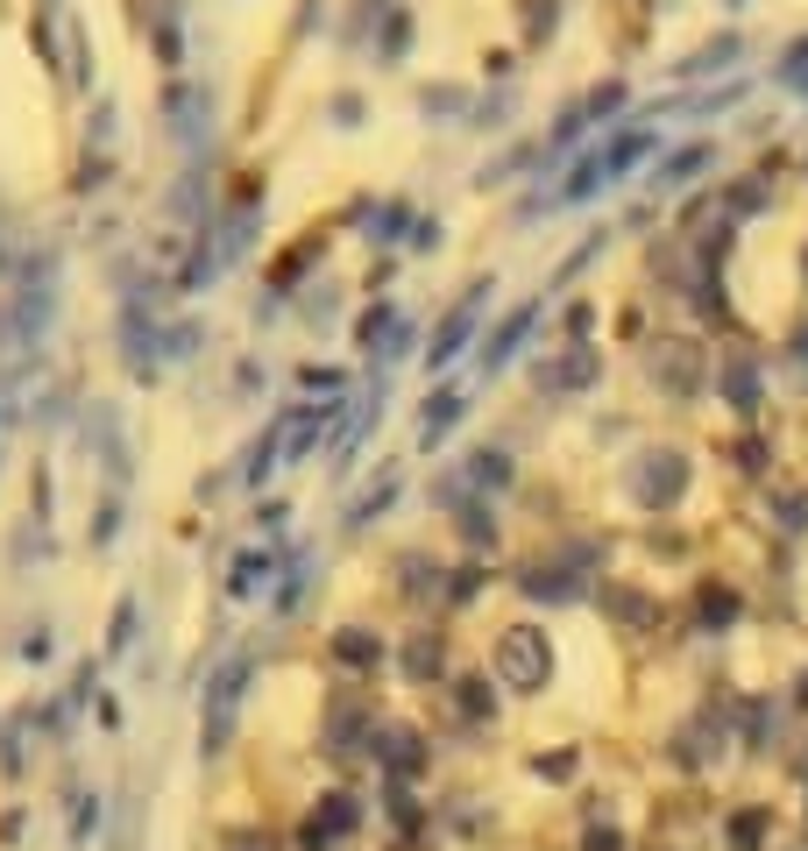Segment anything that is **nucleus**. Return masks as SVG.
Wrapping results in <instances>:
<instances>
[{"label": "nucleus", "mask_w": 808, "mask_h": 851, "mask_svg": "<svg viewBox=\"0 0 808 851\" xmlns=\"http://www.w3.org/2000/svg\"><path fill=\"white\" fill-rule=\"evenodd\" d=\"M404 50H412V14H391V22H383V43H377V65H397Z\"/></svg>", "instance_id": "nucleus-9"}, {"label": "nucleus", "mask_w": 808, "mask_h": 851, "mask_svg": "<svg viewBox=\"0 0 808 851\" xmlns=\"http://www.w3.org/2000/svg\"><path fill=\"white\" fill-rule=\"evenodd\" d=\"M695 369H702V348H695V341H660V348H653V383H667L673 398H688V391L702 383Z\"/></svg>", "instance_id": "nucleus-3"}, {"label": "nucleus", "mask_w": 808, "mask_h": 851, "mask_svg": "<svg viewBox=\"0 0 808 851\" xmlns=\"http://www.w3.org/2000/svg\"><path fill=\"white\" fill-rule=\"evenodd\" d=\"M738 50H744V36H738V28H730V36H716V43H702V50H695V57H688V65H681V71H688V79H695V71H716V65H730V57H738Z\"/></svg>", "instance_id": "nucleus-8"}, {"label": "nucleus", "mask_w": 808, "mask_h": 851, "mask_svg": "<svg viewBox=\"0 0 808 851\" xmlns=\"http://www.w3.org/2000/svg\"><path fill=\"white\" fill-rule=\"evenodd\" d=\"M461 405H469V398H461L454 383H447V391H432L426 405H418V447L447 440V433H454V419H461Z\"/></svg>", "instance_id": "nucleus-7"}, {"label": "nucleus", "mask_w": 808, "mask_h": 851, "mask_svg": "<svg viewBox=\"0 0 808 851\" xmlns=\"http://www.w3.org/2000/svg\"><path fill=\"white\" fill-rule=\"evenodd\" d=\"M483 298H489V277H475L469 291H461V306L447 312V326H440V334L426 341V369H447V363H454L461 348H469V334H475V306H483Z\"/></svg>", "instance_id": "nucleus-1"}, {"label": "nucleus", "mask_w": 808, "mask_h": 851, "mask_svg": "<svg viewBox=\"0 0 808 851\" xmlns=\"http://www.w3.org/2000/svg\"><path fill=\"white\" fill-rule=\"evenodd\" d=\"M469 475H483L475 490H504V475H511V455H504V447H483V455L469 461Z\"/></svg>", "instance_id": "nucleus-10"}, {"label": "nucleus", "mask_w": 808, "mask_h": 851, "mask_svg": "<svg viewBox=\"0 0 808 851\" xmlns=\"http://www.w3.org/2000/svg\"><path fill=\"white\" fill-rule=\"evenodd\" d=\"M681 475H688V461L673 455V447H646V455L632 461V490L646 504H673L681 497Z\"/></svg>", "instance_id": "nucleus-2"}, {"label": "nucleus", "mask_w": 808, "mask_h": 851, "mask_svg": "<svg viewBox=\"0 0 808 851\" xmlns=\"http://www.w3.org/2000/svg\"><path fill=\"white\" fill-rule=\"evenodd\" d=\"M163 114H171V128L185 136V149L206 142V93L199 85H163Z\"/></svg>", "instance_id": "nucleus-6"}, {"label": "nucleus", "mask_w": 808, "mask_h": 851, "mask_svg": "<svg viewBox=\"0 0 808 851\" xmlns=\"http://www.w3.org/2000/svg\"><path fill=\"white\" fill-rule=\"evenodd\" d=\"M334 122H340V128H348V122H362V100H355V93H340V100H334Z\"/></svg>", "instance_id": "nucleus-13"}, {"label": "nucleus", "mask_w": 808, "mask_h": 851, "mask_svg": "<svg viewBox=\"0 0 808 851\" xmlns=\"http://www.w3.org/2000/svg\"><path fill=\"white\" fill-rule=\"evenodd\" d=\"M581 383H596V348L589 341H575V348H561V355L539 363V391H581Z\"/></svg>", "instance_id": "nucleus-4"}, {"label": "nucleus", "mask_w": 808, "mask_h": 851, "mask_svg": "<svg viewBox=\"0 0 808 851\" xmlns=\"http://www.w3.org/2000/svg\"><path fill=\"white\" fill-rule=\"evenodd\" d=\"M702 157H709V149H681V157H673L667 171L653 177V185H681V177H695V171H702Z\"/></svg>", "instance_id": "nucleus-11"}, {"label": "nucleus", "mask_w": 808, "mask_h": 851, "mask_svg": "<svg viewBox=\"0 0 808 851\" xmlns=\"http://www.w3.org/2000/svg\"><path fill=\"white\" fill-rule=\"evenodd\" d=\"M532 320H539V298H532V306H518V312H504V326H497V334H489V341H483V369H489V377H497V369H504V363H511V355H518V348H526V334H532Z\"/></svg>", "instance_id": "nucleus-5"}, {"label": "nucleus", "mask_w": 808, "mask_h": 851, "mask_svg": "<svg viewBox=\"0 0 808 851\" xmlns=\"http://www.w3.org/2000/svg\"><path fill=\"white\" fill-rule=\"evenodd\" d=\"M404 220H412V206H404V199H391V206H383V220H369V242H391Z\"/></svg>", "instance_id": "nucleus-12"}]
</instances>
